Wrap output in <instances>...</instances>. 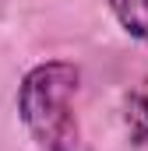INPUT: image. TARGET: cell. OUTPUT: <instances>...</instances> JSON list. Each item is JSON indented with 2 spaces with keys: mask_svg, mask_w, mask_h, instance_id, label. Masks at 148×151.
I'll return each mask as SVG.
<instances>
[{
  "mask_svg": "<svg viewBox=\"0 0 148 151\" xmlns=\"http://www.w3.org/2000/svg\"><path fill=\"white\" fill-rule=\"evenodd\" d=\"M78 70L71 63H39L18 88V113L42 151H74L78 119H74Z\"/></svg>",
  "mask_w": 148,
  "mask_h": 151,
  "instance_id": "obj_1",
  "label": "cell"
},
{
  "mask_svg": "<svg viewBox=\"0 0 148 151\" xmlns=\"http://www.w3.org/2000/svg\"><path fill=\"white\" fill-rule=\"evenodd\" d=\"M110 7L131 35L148 42V0H110Z\"/></svg>",
  "mask_w": 148,
  "mask_h": 151,
  "instance_id": "obj_2",
  "label": "cell"
},
{
  "mask_svg": "<svg viewBox=\"0 0 148 151\" xmlns=\"http://www.w3.org/2000/svg\"><path fill=\"white\" fill-rule=\"evenodd\" d=\"M127 127L141 144L148 141V81H141L127 99Z\"/></svg>",
  "mask_w": 148,
  "mask_h": 151,
  "instance_id": "obj_3",
  "label": "cell"
}]
</instances>
